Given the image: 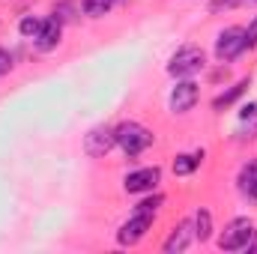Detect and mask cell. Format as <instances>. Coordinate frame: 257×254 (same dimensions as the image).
<instances>
[{"label": "cell", "instance_id": "cell-1", "mask_svg": "<svg viewBox=\"0 0 257 254\" xmlns=\"http://www.w3.org/2000/svg\"><path fill=\"white\" fill-rule=\"evenodd\" d=\"M114 141L126 159H138L141 153H147L156 144V135H153V129H147L138 120H123L120 126H114Z\"/></svg>", "mask_w": 257, "mask_h": 254}, {"label": "cell", "instance_id": "cell-2", "mask_svg": "<svg viewBox=\"0 0 257 254\" xmlns=\"http://www.w3.org/2000/svg\"><path fill=\"white\" fill-rule=\"evenodd\" d=\"M206 69V51L200 45H180L171 60H168V75L171 78H197Z\"/></svg>", "mask_w": 257, "mask_h": 254}, {"label": "cell", "instance_id": "cell-3", "mask_svg": "<svg viewBox=\"0 0 257 254\" xmlns=\"http://www.w3.org/2000/svg\"><path fill=\"white\" fill-rule=\"evenodd\" d=\"M212 54L218 63H236L242 54H245V30L239 24H230L224 30L215 33V45H212Z\"/></svg>", "mask_w": 257, "mask_h": 254}, {"label": "cell", "instance_id": "cell-4", "mask_svg": "<svg viewBox=\"0 0 257 254\" xmlns=\"http://www.w3.org/2000/svg\"><path fill=\"white\" fill-rule=\"evenodd\" d=\"M254 221L248 218V215H233L227 224H224V230L218 233V239H215V245L221 248V251H242L245 248V242H248V236L254 233Z\"/></svg>", "mask_w": 257, "mask_h": 254}, {"label": "cell", "instance_id": "cell-5", "mask_svg": "<svg viewBox=\"0 0 257 254\" xmlns=\"http://www.w3.org/2000/svg\"><path fill=\"white\" fill-rule=\"evenodd\" d=\"M156 224V215H147V212H132L126 221L117 227V245L120 248H135L138 242L147 239V233L153 230Z\"/></svg>", "mask_w": 257, "mask_h": 254}, {"label": "cell", "instance_id": "cell-6", "mask_svg": "<svg viewBox=\"0 0 257 254\" xmlns=\"http://www.w3.org/2000/svg\"><path fill=\"white\" fill-rule=\"evenodd\" d=\"M197 99H200V84L194 78H177V84L171 87V96H168V108H171V114L186 117L194 111Z\"/></svg>", "mask_w": 257, "mask_h": 254}, {"label": "cell", "instance_id": "cell-7", "mask_svg": "<svg viewBox=\"0 0 257 254\" xmlns=\"http://www.w3.org/2000/svg\"><path fill=\"white\" fill-rule=\"evenodd\" d=\"M162 183V168L159 165H147V168H135L123 177V191L126 194H147L156 191Z\"/></svg>", "mask_w": 257, "mask_h": 254}, {"label": "cell", "instance_id": "cell-8", "mask_svg": "<svg viewBox=\"0 0 257 254\" xmlns=\"http://www.w3.org/2000/svg\"><path fill=\"white\" fill-rule=\"evenodd\" d=\"M60 42H63V21H60L57 15H45L39 33H36V39H33V48H36L39 54H51V51L60 48Z\"/></svg>", "mask_w": 257, "mask_h": 254}, {"label": "cell", "instance_id": "cell-9", "mask_svg": "<svg viewBox=\"0 0 257 254\" xmlns=\"http://www.w3.org/2000/svg\"><path fill=\"white\" fill-rule=\"evenodd\" d=\"M114 147H117V141H114V129L105 126V123L93 126L87 135H84V153H87L90 159H105Z\"/></svg>", "mask_w": 257, "mask_h": 254}, {"label": "cell", "instance_id": "cell-10", "mask_svg": "<svg viewBox=\"0 0 257 254\" xmlns=\"http://www.w3.org/2000/svg\"><path fill=\"white\" fill-rule=\"evenodd\" d=\"M192 239H194L192 218H180V221L171 227V233L165 236V242H162V251H165V254H183L189 245H192Z\"/></svg>", "mask_w": 257, "mask_h": 254}, {"label": "cell", "instance_id": "cell-11", "mask_svg": "<svg viewBox=\"0 0 257 254\" xmlns=\"http://www.w3.org/2000/svg\"><path fill=\"white\" fill-rule=\"evenodd\" d=\"M248 87H251V75H245V78H239L236 84H230L227 90H221L215 99H212V111L215 114H224V111H230L245 93H248Z\"/></svg>", "mask_w": 257, "mask_h": 254}, {"label": "cell", "instance_id": "cell-12", "mask_svg": "<svg viewBox=\"0 0 257 254\" xmlns=\"http://www.w3.org/2000/svg\"><path fill=\"white\" fill-rule=\"evenodd\" d=\"M236 189H239V194L245 200L257 203V159H248V162L239 165V171H236Z\"/></svg>", "mask_w": 257, "mask_h": 254}, {"label": "cell", "instance_id": "cell-13", "mask_svg": "<svg viewBox=\"0 0 257 254\" xmlns=\"http://www.w3.org/2000/svg\"><path fill=\"white\" fill-rule=\"evenodd\" d=\"M203 156H206V150H203V147H200V150H194V153H177L171 168H174V174H177V177H192L194 171L200 168Z\"/></svg>", "mask_w": 257, "mask_h": 254}, {"label": "cell", "instance_id": "cell-14", "mask_svg": "<svg viewBox=\"0 0 257 254\" xmlns=\"http://www.w3.org/2000/svg\"><path fill=\"white\" fill-rule=\"evenodd\" d=\"M192 227H194V239H197L200 245L212 239V230H215V224H212V212H209L206 206H197V209H194Z\"/></svg>", "mask_w": 257, "mask_h": 254}, {"label": "cell", "instance_id": "cell-15", "mask_svg": "<svg viewBox=\"0 0 257 254\" xmlns=\"http://www.w3.org/2000/svg\"><path fill=\"white\" fill-rule=\"evenodd\" d=\"M165 206V194L156 189V191H147L138 203H135V209L132 212H147V215H159V209Z\"/></svg>", "mask_w": 257, "mask_h": 254}, {"label": "cell", "instance_id": "cell-16", "mask_svg": "<svg viewBox=\"0 0 257 254\" xmlns=\"http://www.w3.org/2000/svg\"><path fill=\"white\" fill-rule=\"evenodd\" d=\"M117 0H81V12L87 18H105Z\"/></svg>", "mask_w": 257, "mask_h": 254}, {"label": "cell", "instance_id": "cell-17", "mask_svg": "<svg viewBox=\"0 0 257 254\" xmlns=\"http://www.w3.org/2000/svg\"><path fill=\"white\" fill-rule=\"evenodd\" d=\"M39 27H42V15H21V21H18V33L24 39H30V42L36 39Z\"/></svg>", "mask_w": 257, "mask_h": 254}, {"label": "cell", "instance_id": "cell-18", "mask_svg": "<svg viewBox=\"0 0 257 254\" xmlns=\"http://www.w3.org/2000/svg\"><path fill=\"white\" fill-rule=\"evenodd\" d=\"M78 12H81V3H75V0H57V3H54V9H51V15H57L63 24H66V21H72Z\"/></svg>", "mask_w": 257, "mask_h": 254}, {"label": "cell", "instance_id": "cell-19", "mask_svg": "<svg viewBox=\"0 0 257 254\" xmlns=\"http://www.w3.org/2000/svg\"><path fill=\"white\" fill-rule=\"evenodd\" d=\"M242 30H245V51H254L257 48V15L242 27Z\"/></svg>", "mask_w": 257, "mask_h": 254}, {"label": "cell", "instance_id": "cell-20", "mask_svg": "<svg viewBox=\"0 0 257 254\" xmlns=\"http://www.w3.org/2000/svg\"><path fill=\"white\" fill-rule=\"evenodd\" d=\"M242 0H209V12L212 15H218V12H224V9H236Z\"/></svg>", "mask_w": 257, "mask_h": 254}, {"label": "cell", "instance_id": "cell-21", "mask_svg": "<svg viewBox=\"0 0 257 254\" xmlns=\"http://www.w3.org/2000/svg\"><path fill=\"white\" fill-rule=\"evenodd\" d=\"M12 66H15V60H12V54L0 45V75H9L12 72Z\"/></svg>", "mask_w": 257, "mask_h": 254}, {"label": "cell", "instance_id": "cell-22", "mask_svg": "<svg viewBox=\"0 0 257 254\" xmlns=\"http://www.w3.org/2000/svg\"><path fill=\"white\" fill-rule=\"evenodd\" d=\"M257 117V102H245L242 108H239V123L242 120H254Z\"/></svg>", "mask_w": 257, "mask_h": 254}, {"label": "cell", "instance_id": "cell-23", "mask_svg": "<svg viewBox=\"0 0 257 254\" xmlns=\"http://www.w3.org/2000/svg\"><path fill=\"white\" fill-rule=\"evenodd\" d=\"M245 254H257V230L248 236V242H245V248H242Z\"/></svg>", "mask_w": 257, "mask_h": 254}, {"label": "cell", "instance_id": "cell-24", "mask_svg": "<svg viewBox=\"0 0 257 254\" xmlns=\"http://www.w3.org/2000/svg\"><path fill=\"white\" fill-rule=\"evenodd\" d=\"M251 3H257V0H251Z\"/></svg>", "mask_w": 257, "mask_h": 254}]
</instances>
